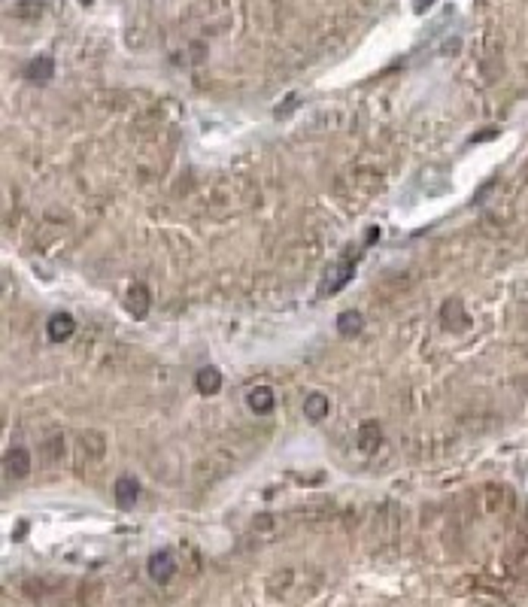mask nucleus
<instances>
[{"mask_svg":"<svg viewBox=\"0 0 528 607\" xmlns=\"http://www.w3.org/2000/svg\"><path fill=\"white\" fill-rule=\"evenodd\" d=\"M441 322H443V328L446 331H462L465 325H468V316H465V310H462V301L458 298H449L443 304V310H441Z\"/></svg>","mask_w":528,"mask_h":607,"instance_id":"nucleus-10","label":"nucleus"},{"mask_svg":"<svg viewBox=\"0 0 528 607\" xmlns=\"http://www.w3.org/2000/svg\"><path fill=\"white\" fill-rule=\"evenodd\" d=\"M431 4H434V0H419V4H416V13H425V9H429Z\"/></svg>","mask_w":528,"mask_h":607,"instance_id":"nucleus-15","label":"nucleus"},{"mask_svg":"<svg viewBox=\"0 0 528 607\" xmlns=\"http://www.w3.org/2000/svg\"><path fill=\"white\" fill-rule=\"evenodd\" d=\"M355 276V262H340V264H334L328 274L322 276V283H319V298H328V295H337L350 279Z\"/></svg>","mask_w":528,"mask_h":607,"instance_id":"nucleus-1","label":"nucleus"},{"mask_svg":"<svg viewBox=\"0 0 528 607\" xmlns=\"http://www.w3.org/2000/svg\"><path fill=\"white\" fill-rule=\"evenodd\" d=\"M195 389L200 392V395H216V392L222 389V374L216 367H200L195 374Z\"/></svg>","mask_w":528,"mask_h":607,"instance_id":"nucleus-13","label":"nucleus"},{"mask_svg":"<svg viewBox=\"0 0 528 607\" xmlns=\"http://www.w3.org/2000/svg\"><path fill=\"white\" fill-rule=\"evenodd\" d=\"M246 404H249L252 413L267 416V413H274V407H276V395H274L271 386H255V389H249V395H246Z\"/></svg>","mask_w":528,"mask_h":607,"instance_id":"nucleus-6","label":"nucleus"},{"mask_svg":"<svg viewBox=\"0 0 528 607\" xmlns=\"http://www.w3.org/2000/svg\"><path fill=\"white\" fill-rule=\"evenodd\" d=\"M362 328H365V316L358 310H343L337 316V334L340 337H358Z\"/></svg>","mask_w":528,"mask_h":607,"instance_id":"nucleus-12","label":"nucleus"},{"mask_svg":"<svg viewBox=\"0 0 528 607\" xmlns=\"http://www.w3.org/2000/svg\"><path fill=\"white\" fill-rule=\"evenodd\" d=\"M304 413H307V419H310V422H322L325 416L331 413V401H328V395H322V392H310V395L304 398Z\"/></svg>","mask_w":528,"mask_h":607,"instance_id":"nucleus-11","label":"nucleus"},{"mask_svg":"<svg viewBox=\"0 0 528 607\" xmlns=\"http://www.w3.org/2000/svg\"><path fill=\"white\" fill-rule=\"evenodd\" d=\"M43 13H46L43 0H16V6H13V16L18 21H37Z\"/></svg>","mask_w":528,"mask_h":607,"instance_id":"nucleus-14","label":"nucleus"},{"mask_svg":"<svg viewBox=\"0 0 528 607\" xmlns=\"http://www.w3.org/2000/svg\"><path fill=\"white\" fill-rule=\"evenodd\" d=\"M125 307H128L131 316L143 319L146 313H149V307H152V295H149V289H146L143 283L131 286V289H128V298H125Z\"/></svg>","mask_w":528,"mask_h":607,"instance_id":"nucleus-7","label":"nucleus"},{"mask_svg":"<svg viewBox=\"0 0 528 607\" xmlns=\"http://www.w3.org/2000/svg\"><path fill=\"white\" fill-rule=\"evenodd\" d=\"M6 474L16 480H25L31 474V453L25 446H16L6 453Z\"/></svg>","mask_w":528,"mask_h":607,"instance_id":"nucleus-8","label":"nucleus"},{"mask_svg":"<svg viewBox=\"0 0 528 607\" xmlns=\"http://www.w3.org/2000/svg\"><path fill=\"white\" fill-rule=\"evenodd\" d=\"M379 444H383V429H379V422L377 419H365L362 425H358V431H355V446L362 449L365 456L370 453H377Z\"/></svg>","mask_w":528,"mask_h":607,"instance_id":"nucleus-3","label":"nucleus"},{"mask_svg":"<svg viewBox=\"0 0 528 607\" xmlns=\"http://www.w3.org/2000/svg\"><path fill=\"white\" fill-rule=\"evenodd\" d=\"M21 73H25V80H31V82H49L52 73H55V61L49 55H40V58H31Z\"/></svg>","mask_w":528,"mask_h":607,"instance_id":"nucleus-9","label":"nucleus"},{"mask_svg":"<svg viewBox=\"0 0 528 607\" xmlns=\"http://www.w3.org/2000/svg\"><path fill=\"white\" fill-rule=\"evenodd\" d=\"M73 331H76V319L70 313H55V316H49V322H46V337L52 343L70 340Z\"/></svg>","mask_w":528,"mask_h":607,"instance_id":"nucleus-5","label":"nucleus"},{"mask_svg":"<svg viewBox=\"0 0 528 607\" xmlns=\"http://www.w3.org/2000/svg\"><path fill=\"white\" fill-rule=\"evenodd\" d=\"M146 571H149V577H152L155 583H171L173 574H176V559H173V553H171V549H158V553H152Z\"/></svg>","mask_w":528,"mask_h":607,"instance_id":"nucleus-2","label":"nucleus"},{"mask_svg":"<svg viewBox=\"0 0 528 607\" xmlns=\"http://www.w3.org/2000/svg\"><path fill=\"white\" fill-rule=\"evenodd\" d=\"M112 498H116V507L119 510H131L140 498V483L131 480V477H119L116 486H112Z\"/></svg>","mask_w":528,"mask_h":607,"instance_id":"nucleus-4","label":"nucleus"}]
</instances>
